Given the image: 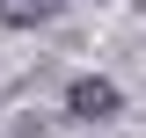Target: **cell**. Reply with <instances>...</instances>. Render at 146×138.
Wrapping results in <instances>:
<instances>
[{
  "instance_id": "6da1fadb",
  "label": "cell",
  "mask_w": 146,
  "mask_h": 138,
  "mask_svg": "<svg viewBox=\"0 0 146 138\" xmlns=\"http://www.w3.org/2000/svg\"><path fill=\"white\" fill-rule=\"evenodd\" d=\"M66 109L80 124H110L117 109H124V95H117V80H73L66 87Z\"/></svg>"
},
{
  "instance_id": "7a4b0ae2",
  "label": "cell",
  "mask_w": 146,
  "mask_h": 138,
  "mask_svg": "<svg viewBox=\"0 0 146 138\" xmlns=\"http://www.w3.org/2000/svg\"><path fill=\"white\" fill-rule=\"evenodd\" d=\"M51 15H58V0H0L7 29H29V22H51Z\"/></svg>"
}]
</instances>
